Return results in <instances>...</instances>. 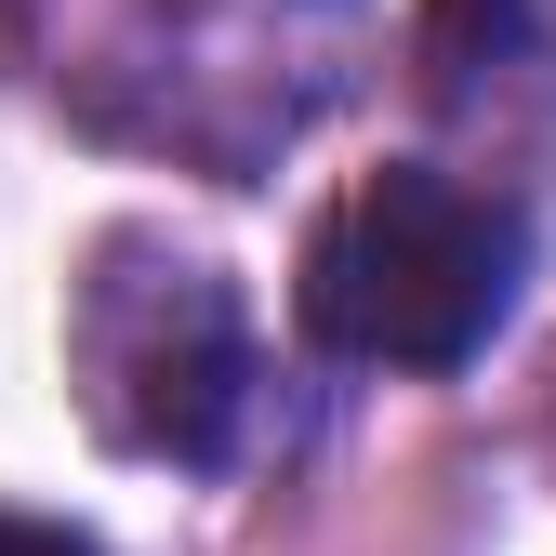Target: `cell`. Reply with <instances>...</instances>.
Masks as SVG:
<instances>
[{"label": "cell", "instance_id": "1", "mask_svg": "<svg viewBox=\"0 0 556 556\" xmlns=\"http://www.w3.org/2000/svg\"><path fill=\"white\" fill-rule=\"evenodd\" d=\"M530 278V213L438 160H384L305 226L292 318L358 371H464Z\"/></svg>", "mask_w": 556, "mask_h": 556}, {"label": "cell", "instance_id": "2", "mask_svg": "<svg viewBox=\"0 0 556 556\" xmlns=\"http://www.w3.org/2000/svg\"><path fill=\"white\" fill-rule=\"evenodd\" d=\"M66 384H80L93 438L132 464H226L252 410V305L213 252L160 226L93 239L66 278Z\"/></svg>", "mask_w": 556, "mask_h": 556}, {"label": "cell", "instance_id": "3", "mask_svg": "<svg viewBox=\"0 0 556 556\" xmlns=\"http://www.w3.org/2000/svg\"><path fill=\"white\" fill-rule=\"evenodd\" d=\"M425 93L438 106H491V119H517V106H543L556 93V0H425Z\"/></svg>", "mask_w": 556, "mask_h": 556}, {"label": "cell", "instance_id": "4", "mask_svg": "<svg viewBox=\"0 0 556 556\" xmlns=\"http://www.w3.org/2000/svg\"><path fill=\"white\" fill-rule=\"evenodd\" d=\"M0 556H93L66 517H0Z\"/></svg>", "mask_w": 556, "mask_h": 556}]
</instances>
